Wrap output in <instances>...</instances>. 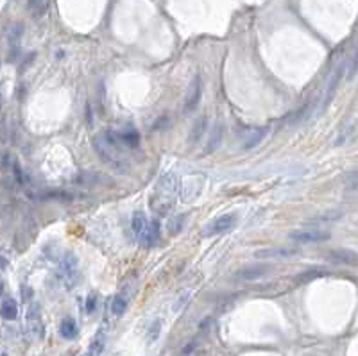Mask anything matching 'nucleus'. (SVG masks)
Masks as SVG:
<instances>
[{
	"instance_id": "1",
	"label": "nucleus",
	"mask_w": 358,
	"mask_h": 356,
	"mask_svg": "<svg viewBox=\"0 0 358 356\" xmlns=\"http://www.w3.org/2000/svg\"><path fill=\"white\" fill-rule=\"evenodd\" d=\"M177 193H179V181H177L176 174L167 172L158 181L156 193L151 201V208L158 211L159 215H167V211L172 210V206L176 202Z\"/></svg>"
},
{
	"instance_id": "2",
	"label": "nucleus",
	"mask_w": 358,
	"mask_h": 356,
	"mask_svg": "<svg viewBox=\"0 0 358 356\" xmlns=\"http://www.w3.org/2000/svg\"><path fill=\"white\" fill-rule=\"evenodd\" d=\"M93 147H95V151H97V154H99V158L102 159L109 169L117 170V172H125V170L129 169V165H127L125 158L122 156V149H118V147L111 145V143H108L102 135L97 136L93 140Z\"/></svg>"
},
{
	"instance_id": "3",
	"label": "nucleus",
	"mask_w": 358,
	"mask_h": 356,
	"mask_svg": "<svg viewBox=\"0 0 358 356\" xmlns=\"http://www.w3.org/2000/svg\"><path fill=\"white\" fill-rule=\"evenodd\" d=\"M59 278L63 281L65 288H74L79 279V260L74 252H66L59 263Z\"/></svg>"
},
{
	"instance_id": "4",
	"label": "nucleus",
	"mask_w": 358,
	"mask_h": 356,
	"mask_svg": "<svg viewBox=\"0 0 358 356\" xmlns=\"http://www.w3.org/2000/svg\"><path fill=\"white\" fill-rule=\"evenodd\" d=\"M288 238L297 244H319V242L329 240L331 234L323 229H299V231H292L288 234Z\"/></svg>"
},
{
	"instance_id": "5",
	"label": "nucleus",
	"mask_w": 358,
	"mask_h": 356,
	"mask_svg": "<svg viewBox=\"0 0 358 356\" xmlns=\"http://www.w3.org/2000/svg\"><path fill=\"white\" fill-rule=\"evenodd\" d=\"M236 224V215L233 213H228V215H222L215 218L213 222H210L204 229V236H215V234L226 233L231 228H235Z\"/></svg>"
},
{
	"instance_id": "6",
	"label": "nucleus",
	"mask_w": 358,
	"mask_h": 356,
	"mask_svg": "<svg viewBox=\"0 0 358 356\" xmlns=\"http://www.w3.org/2000/svg\"><path fill=\"white\" fill-rule=\"evenodd\" d=\"M24 38V24H13L7 31V45H9V61H15L20 50V41Z\"/></svg>"
},
{
	"instance_id": "7",
	"label": "nucleus",
	"mask_w": 358,
	"mask_h": 356,
	"mask_svg": "<svg viewBox=\"0 0 358 356\" xmlns=\"http://www.w3.org/2000/svg\"><path fill=\"white\" fill-rule=\"evenodd\" d=\"M27 324L36 339H43V322H41V308L40 304L32 303L27 310Z\"/></svg>"
},
{
	"instance_id": "8",
	"label": "nucleus",
	"mask_w": 358,
	"mask_h": 356,
	"mask_svg": "<svg viewBox=\"0 0 358 356\" xmlns=\"http://www.w3.org/2000/svg\"><path fill=\"white\" fill-rule=\"evenodd\" d=\"M201 95H202V84H201V77H194V81L190 84L187 92V99H185V109L190 111L197 109V106L201 102Z\"/></svg>"
},
{
	"instance_id": "9",
	"label": "nucleus",
	"mask_w": 358,
	"mask_h": 356,
	"mask_svg": "<svg viewBox=\"0 0 358 356\" xmlns=\"http://www.w3.org/2000/svg\"><path fill=\"white\" fill-rule=\"evenodd\" d=\"M328 260L331 263H339V265H358V252L351 249H333L329 251Z\"/></svg>"
},
{
	"instance_id": "10",
	"label": "nucleus",
	"mask_w": 358,
	"mask_h": 356,
	"mask_svg": "<svg viewBox=\"0 0 358 356\" xmlns=\"http://www.w3.org/2000/svg\"><path fill=\"white\" fill-rule=\"evenodd\" d=\"M342 74H344V66H339V68L333 72V76H331L328 86H326V93H324V100H323V109H326V108L329 106V102L333 100L335 92H337L339 82H341V79H342Z\"/></svg>"
},
{
	"instance_id": "11",
	"label": "nucleus",
	"mask_w": 358,
	"mask_h": 356,
	"mask_svg": "<svg viewBox=\"0 0 358 356\" xmlns=\"http://www.w3.org/2000/svg\"><path fill=\"white\" fill-rule=\"evenodd\" d=\"M267 272H269V265H254V267H246V269L238 270V272H236V278L246 279V281H254V279L264 278Z\"/></svg>"
},
{
	"instance_id": "12",
	"label": "nucleus",
	"mask_w": 358,
	"mask_h": 356,
	"mask_svg": "<svg viewBox=\"0 0 358 356\" xmlns=\"http://www.w3.org/2000/svg\"><path fill=\"white\" fill-rule=\"evenodd\" d=\"M294 254V249H287V247H269V249H260L254 252V258L258 260H265V258H288Z\"/></svg>"
},
{
	"instance_id": "13",
	"label": "nucleus",
	"mask_w": 358,
	"mask_h": 356,
	"mask_svg": "<svg viewBox=\"0 0 358 356\" xmlns=\"http://www.w3.org/2000/svg\"><path fill=\"white\" fill-rule=\"evenodd\" d=\"M158 238H159V224H158V220H153L147 224V229L143 231V234H141L138 240H140L145 247H151L153 244L158 242Z\"/></svg>"
},
{
	"instance_id": "14",
	"label": "nucleus",
	"mask_w": 358,
	"mask_h": 356,
	"mask_svg": "<svg viewBox=\"0 0 358 356\" xmlns=\"http://www.w3.org/2000/svg\"><path fill=\"white\" fill-rule=\"evenodd\" d=\"M79 333V327H77V322L74 317H65L61 324H59V335L65 340H74Z\"/></svg>"
},
{
	"instance_id": "15",
	"label": "nucleus",
	"mask_w": 358,
	"mask_h": 356,
	"mask_svg": "<svg viewBox=\"0 0 358 356\" xmlns=\"http://www.w3.org/2000/svg\"><path fill=\"white\" fill-rule=\"evenodd\" d=\"M267 135H269V127H267V125H264V127H254L251 133H249V136L246 138L244 149H247V151H249V149H252V147L260 145V143H262V141L267 138Z\"/></svg>"
},
{
	"instance_id": "16",
	"label": "nucleus",
	"mask_w": 358,
	"mask_h": 356,
	"mask_svg": "<svg viewBox=\"0 0 358 356\" xmlns=\"http://www.w3.org/2000/svg\"><path fill=\"white\" fill-rule=\"evenodd\" d=\"M118 140L124 147H129V149H136L140 145V135L138 131L133 127H127L124 131H118Z\"/></svg>"
},
{
	"instance_id": "17",
	"label": "nucleus",
	"mask_w": 358,
	"mask_h": 356,
	"mask_svg": "<svg viewBox=\"0 0 358 356\" xmlns=\"http://www.w3.org/2000/svg\"><path fill=\"white\" fill-rule=\"evenodd\" d=\"M208 129V118L206 117H199L192 125V131H190V136H188V141L190 143H197V141L202 138V135L206 133Z\"/></svg>"
},
{
	"instance_id": "18",
	"label": "nucleus",
	"mask_w": 358,
	"mask_h": 356,
	"mask_svg": "<svg viewBox=\"0 0 358 356\" xmlns=\"http://www.w3.org/2000/svg\"><path fill=\"white\" fill-rule=\"evenodd\" d=\"M224 140V127L222 124H217L215 127L212 129V135H210V140H208V145H206V152H215L220 147Z\"/></svg>"
},
{
	"instance_id": "19",
	"label": "nucleus",
	"mask_w": 358,
	"mask_h": 356,
	"mask_svg": "<svg viewBox=\"0 0 358 356\" xmlns=\"http://www.w3.org/2000/svg\"><path fill=\"white\" fill-rule=\"evenodd\" d=\"M147 224H149V220H147L145 213L143 211H136L133 218H131V228H133V233L136 234V238H140L143 234V231L147 229Z\"/></svg>"
},
{
	"instance_id": "20",
	"label": "nucleus",
	"mask_w": 358,
	"mask_h": 356,
	"mask_svg": "<svg viewBox=\"0 0 358 356\" xmlns=\"http://www.w3.org/2000/svg\"><path fill=\"white\" fill-rule=\"evenodd\" d=\"M0 315L6 321H15L18 317V304L15 299H6L0 306Z\"/></svg>"
},
{
	"instance_id": "21",
	"label": "nucleus",
	"mask_w": 358,
	"mask_h": 356,
	"mask_svg": "<svg viewBox=\"0 0 358 356\" xmlns=\"http://www.w3.org/2000/svg\"><path fill=\"white\" fill-rule=\"evenodd\" d=\"M104 345H106V335H104V329H100L97 333V337L93 339L92 345H90L88 349V356H100L102 349H104Z\"/></svg>"
},
{
	"instance_id": "22",
	"label": "nucleus",
	"mask_w": 358,
	"mask_h": 356,
	"mask_svg": "<svg viewBox=\"0 0 358 356\" xmlns=\"http://www.w3.org/2000/svg\"><path fill=\"white\" fill-rule=\"evenodd\" d=\"M125 308H127V299L122 297V295H117V297L111 301V311L113 315L122 317L125 313Z\"/></svg>"
},
{
	"instance_id": "23",
	"label": "nucleus",
	"mask_w": 358,
	"mask_h": 356,
	"mask_svg": "<svg viewBox=\"0 0 358 356\" xmlns=\"http://www.w3.org/2000/svg\"><path fill=\"white\" fill-rule=\"evenodd\" d=\"M27 7H29V11H31V15H32V16L40 18V16H43V15L47 13L48 2H29V4H27Z\"/></svg>"
},
{
	"instance_id": "24",
	"label": "nucleus",
	"mask_w": 358,
	"mask_h": 356,
	"mask_svg": "<svg viewBox=\"0 0 358 356\" xmlns=\"http://www.w3.org/2000/svg\"><path fill=\"white\" fill-rule=\"evenodd\" d=\"M341 217H342V211H328L326 215L311 218V222H329V220H337V218H341Z\"/></svg>"
},
{
	"instance_id": "25",
	"label": "nucleus",
	"mask_w": 358,
	"mask_h": 356,
	"mask_svg": "<svg viewBox=\"0 0 358 356\" xmlns=\"http://www.w3.org/2000/svg\"><path fill=\"white\" fill-rule=\"evenodd\" d=\"M13 174H15V179H16L18 185H20V186H25L24 170H22V167L18 165V161H15V163H13Z\"/></svg>"
},
{
	"instance_id": "26",
	"label": "nucleus",
	"mask_w": 358,
	"mask_h": 356,
	"mask_svg": "<svg viewBox=\"0 0 358 356\" xmlns=\"http://www.w3.org/2000/svg\"><path fill=\"white\" fill-rule=\"evenodd\" d=\"M159 327H161V322H159V321H156V322L153 324V326H151V331H149V337H147V340H149V344H153L154 340L158 339Z\"/></svg>"
},
{
	"instance_id": "27",
	"label": "nucleus",
	"mask_w": 358,
	"mask_h": 356,
	"mask_svg": "<svg viewBox=\"0 0 358 356\" xmlns=\"http://www.w3.org/2000/svg\"><path fill=\"white\" fill-rule=\"evenodd\" d=\"M323 274H324L323 270H308V272H305V274H301L297 279L308 281V279H313V278H319V276H323Z\"/></svg>"
},
{
	"instance_id": "28",
	"label": "nucleus",
	"mask_w": 358,
	"mask_h": 356,
	"mask_svg": "<svg viewBox=\"0 0 358 356\" xmlns=\"http://www.w3.org/2000/svg\"><path fill=\"white\" fill-rule=\"evenodd\" d=\"M95 308H97V297L95 295H90L86 299V313H93Z\"/></svg>"
},
{
	"instance_id": "29",
	"label": "nucleus",
	"mask_w": 358,
	"mask_h": 356,
	"mask_svg": "<svg viewBox=\"0 0 358 356\" xmlns=\"http://www.w3.org/2000/svg\"><path fill=\"white\" fill-rule=\"evenodd\" d=\"M357 72H358V52L355 54V58H353L351 64H349V74H347V77H349V79H351V77L355 76V74H357Z\"/></svg>"
},
{
	"instance_id": "30",
	"label": "nucleus",
	"mask_w": 358,
	"mask_h": 356,
	"mask_svg": "<svg viewBox=\"0 0 358 356\" xmlns=\"http://www.w3.org/2000/svg\"><path fill=\"white\" fill-rule=\"evenodd\" d=\"M188 297H190V292H185L183 295H179V301H177V304L174 306V310H176V311H179V310H181V306H185V304L188 303Z\"/></svg>"
},
{
	"instance_id": "31",
	"label": "nucleus",
	"mask_w": 358,
	"mask_h": 356,
	"mask_svg": "<svg viewBox=\"0 0 358 356\" xmlns=\"http://www.w3.org/2000/svg\"><path fill=\"white\" fill-rule=\"evenodd\" d=\"M183 220H185L183 217H177L176 220L172 222V226H174V229H172V234H176V233H179V231H181L183 226H179V222H183Z\"/></svg>"
},
{
	"instance_id": "32",
	"label": "nucleus",
	"mask_w": 358,
	"mask_h": 356,
	"mask_svg": "<svg viewBox=\"0 0 358 356\" xmlns=\"http://www.w3.org/2000/svg\"><path fill=\"white\" fill-rule=\"evenodd\" d=\"M7 269V258L4 254H0V270Z\"/></svg>"
},
{
	"instance_id": "33",
	"label": "nucleus",
	"mask_w": 358,
	"mask_h": 356,
	"mask_svg": "<svg viewBox=\"0 0 358 356\" xmlns=\"http://www.w3.org/2000/svg\"><path fill=\"white\" fill-rule=\"evenodd\" d=\"M2 295H4V281L0 279V297H2Z\"/></svg>"
},
{
	"instance_id": "34",
	"label": "nucleus",
	"mask_w": 358,
	"mask_h": 356,
	"mask_svg": "<svg viewBox=\"0 0 358 356\" xmlns=\"http://www.w3.org/2000/svg\"><path fill=\"white\" fill-rule=\"evenodd\" d=\"M65 58V52H63V50H59L58 52V59H63Z\"/></svg>"
},
{
	"instance_id": "35",
	"label": "nucleus",
	"mask_w": 358,
	"mask_h": 356,
	"mask_svg": "<svg viewBox=\"0 0 358 356\" xmlns=\"http://www.w3.org/2000/svg\"><path fill=\"white\" fill-rule=\"evenodd\" d=\"M0 356H7V355H0Z\"/></svg>"
}]
</instances>
